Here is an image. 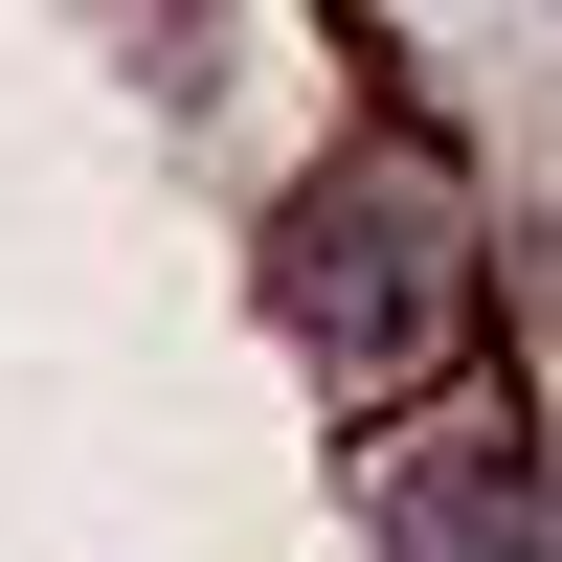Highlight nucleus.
<instances>
[{"label":"nucleus","mask_w":562,"mask_h":562,"mask_svg":"<svg viewBox=\"0 0 562 562\" xmlns=\"http://www.w3.org/2000/svg\"><path fill=\"white\" fill-rule=\"evenodd\" d=\"M383 540H405V562H540V428H450V450H405Z\"/></svg>","instance_id":"obj_2"},{"label":"nucleus","mask_w":562,"mask_h":562,"mask_svg":"<svg viewBox=\"0 0 562 562\" xmlns=\"http://www.w3.org/2000/svg\"><path fill=\"white\" fill-rule=\"evenodd\" d=\"M450 315H473V180H450L428 135H360V158L293 203V338L383 405V383L450 360Z\"/></svg>","instance_id":"obj_1"}]
</instances>
